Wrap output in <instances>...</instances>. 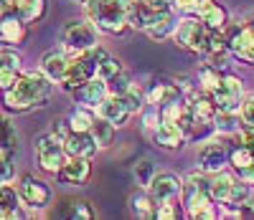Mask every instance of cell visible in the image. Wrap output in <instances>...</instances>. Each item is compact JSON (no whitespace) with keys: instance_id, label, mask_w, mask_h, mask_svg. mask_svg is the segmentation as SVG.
<instances>
[{"instance_id":"obj_26","label":"cell","mask_w":254,"mask_h":220,"mask_svg":"<svg viewBox=\"0 0 254 220\" xmlns=\"http://www.w3.org/2000/svg\"><path fill=\"white\" fill-rule=\"evenodd\" d=\"M171 28H173V15H171V10H168V8H163V10L155 13L153 23L145 28V33L150 36V38H155V41H160V38H165L168 33H171Z\"/></svg>"},{"instance_id":"obj_1","label":"cell","mask_w":254,"mask_h":220,"mask_svg":"<svg viewBox=\"0 0 254 220\" xmlns=\"http://www.w3.org/2000/svg\"><path fill=\"white\" fill-rule=\"evenodd\" d=\"M51 79L44 71L20 74L10 89L3 91V104L10 112H31L36 106H46L51 94Z\"/></svg>"},{"instance_id":"obj_15","label":"cell","mask_w":254,"mask_h":220,"mask_svg":"<svg viewBox=\"0 0 254 220\" xmlns=\"http://www.w3.org/2000/svg\"><path fill=\"white\" fill-rule=\"evenodd\" d=\"M26 20L18 13H5L0 18V41L8 43V46H18V43L26 41Z\"/></svg>"},{"instance_id":"obj_28","label":"cell","mask_w":254,"mask_h":220,"mask_svg":"<svg viewBox=\"0 0 254 220\" xmlns=\"http://www.w3.org/2000/svg\"><path fill=\"white\" fill-rule=\"evenodd\" d=\"M130 208L137 218H155V197L147 195V192H135Z\"/></svg>"},{"instance_id":"obj_35","label":"cell","mask_w":254,"mask_h":220,"mask_svg":"<svg viewBox=\"0 0 254 220\" xmlns=\"http://www.w3.org/2000/svg\"><path fill=\"white\" fill-rule=\"evenodd\" d=\"M239 127L254 129V96L242 99V104H239Z\"/></svg>"},{"instance_id":"obj_49","label":"cell","mask_w":254,"mask_h":220,"mask_svg":"<svg viewBox=\"0 0 254 220\" xmlns=\"http://www.w3.org/2000/svg\"><path fill=\"white\" fill-rule=\"evenodd\" d=\"M145 3L150 5V8H155V10H163V8H168V5H171L173 0H145Z\"/></svg>"},{"instance_id":"obj_41","label":"cell","mask_w":254,"mask_h":220,"mask_svg":"<svg viewBox=\"0 0 254 220\" xmlns=\"http://www.w3.org/2000/svg\"><path fill=\"white\" fill-rule=\"evenodd\" d=\"M201 84H203L206 91H214L221 84V74L216 69H211V66H206V69H201Z\"/></svg>"},{"instance_id":"obj_25","label":"cell","mask_w":254,"mask_h":220,"mask_svg":"<svg viewBox=\"0 0 254 220\" xmlns=\"http://www.w3.org/2000/svg\"><path fill=\"white\" fill-rule=\"evenodd\" d=\"M15 13L26 20V23H36L46 15V0H18Z\"/></svg>"},{"instance_id":"obj_32","label":"cell","mask_w":254,"mask_h":220,"mask_svg":"<svg viewBox=\"0 0 254 220\" xmlns=\"http://www.w3.org/2000/svg\"><path fill=\"white\" fill-rule=\"evenodd\" d=\"M132 175H135V180L142 187H147L153 182V177H155V162L153 160H137L135 167H132Z\"/></svg>"},{"instance_id":"obj_20","label":"cell","mask_w":254,"mask_h":220,"mask_svg":"<svg viewBox=\"0 0 254 220\" xmlns=\"http://www.w3.org/2000/svg\"><path fill=\"white\" fill-rule=\"evenodd\" d=\"M198 15L203 20V26L211 31H221L226 26V10L219 3H214V0H203L198 8Z\"/></svg>"},{"instance_id":"obj_39","label":"cell","mask_w":254,"mask_h":220,"mask_svg":"<svg viewBox=\"0 0 254 220\" xmlns=\"http://www.w3.org/2000/svg\"><path fill=\"white\" fill-rule=\"evenodd\" d=\"M130 86H132V81L127 79L122 71H120V74H115V76L107 81V89H110V94H117V96H122L127 89H130Z\"/></svg>"},{"instance_id":"obj_29","label":"cell","mask_w":254,"mask_h":220,"mask_svg":"<svg viewBox=\"0 0 254 220\" xmlns=\"http://www.w3.org/2000/svg\"><path fill=\"white\" fill-rule=\"evenodd\" d=\"M92 137H94V142L99 144V147H110L112 144V139H115V124L112 122H107V119H94V124H92Z\"/></svg>"},{"instance_id":"obj_24","label":"cell","mask_w":254,"mask_h":220,"mask_svg":"<svg viewBox=\"0 0 254 220\" xmlns=\"http://www.w3.org/2000/svg\"><path fill=\"white\" fill-rule=\"evenodd\" d=\"M18 187H10L8 182L0 185V218H18Z\"/></svg>"},{"instance_id":"obj_10","label":"cell","mask_w":254,"mask_h":220,"mask_svg":"<svg viewBox=\"0 0 254 220\" xmlns=\"http://www.w3.org/2000/svg\"><path fill=\"white\" fill-rule=\"evenodd\" d=\"M89 175H92L89 157H69L61 165V170L56 172V177L64 185H81V182L89 180Z\"/></svg>"},{"instance_id":"obj_7","label":"cell","mask_w":254,"mask_h":220,"mask_svg":"<svg viewBox=\"0 0 254 220\" xmlns=\"http://www.w3.org/2000/svg\"><path fill=\"white\" fill-rule=\"evenodd\" d=\"M18 195H20V203L26 208H33V210H41L51 203V190L44 180L33 177V175H23L18 182Z\"/></svg>"},{"instance_id":"obj_38","label":"cell","mask_w":254,"mask_h":220,"mask_svg":"<svg viewBox=\"0 0 254 220\" xmlns=\"http://www.w3.org/2000/svg\"><path fill=\"white\" fill-rule=\"evenodd\" d=\"M15 177V167H13V160H10V152L0 149V185H5Z\"/></svg>"},{"instance_id":"obj_5","label":"cell","mask_w":254,"mask_h":220,"mask_svg":"<svg viewBox=\"0 0 254 220\" xmlns=\"http://www.w3.org/2000/svg\"><path fill=\"white\" fill-rule=\"evenodd\" d=\"M94 76H97V61H94L92 51H81L69 61V69H66V76L61 79V86L66 91H74Z\"/></svg>"},{"instance_id":"obj_33","label":"cell","mask_w":254,"mask_h":220,"mask_svg":"<svg viewBox=\"0 0 254 220\" xmlns=\"http://www.w3.org/2000/svg\"><path fill=\"white\" fill-rule=\"evenodd\" d=\"M69 124H71V132H89L92 124H94V117L87 112V109H76V112L69 117Z\"/></svg>"},{"instance_id":"obj_21","label":"cell","mask_w":254,"mask_h":220,"mask_svg":"<svg viewBox=\"0 0 254 220\" xmlns=\"http://www.w3.org/2000/svg\"><path fill=\"white\" fill-rule=\"evenodd\" d=\"M231 51H234L239 58L254 63V23L244 26L234 38H231Z\"/></svg>"},{"instance_id":"obj_47","label":"cell","mask_w":254,"mask_h":220,"mask_svg":"<svg viewBox=\"0 0 254 220\" xmlns=\"http://www.w3.org/2000/svg\"><path fill=\"white\" fill-rule=\"evenodd\" d=\"M242 144L254 152V129H242Z\"/></svg>"},{"instance_id":"obj_9","label":"cell","mask_w":254,"mask_h":220,"mask_svg":"<svg viewBox=\"0 0 254 220\" xmlns=\"http://www.w3.org/2000/svg\"><path fill=\"white\" fill-rule=\"evenodd\" d=\"M229 147L221 139H208L201 149H198V165L206 172H219L224 167V162L229 160Z\"/></svg>"},{"instance_id":"obj_31","label":"cell","mask_w":254,"mask_h":220,"mask_svg":"<svg viewBox=\"0 0 254 220\" xmlns=\"http://www.w3.org/2000/svg\"><path fill=\"white\" fill-rule=\"evenodd\" d=\"M18 144V134H15V129L10 124V119L5 114H0V149H5V152H13Z\"/></svg>"},{"instance_id":"obj_19","label":"cell","mask_w":254,"mask_h":220,"mask_svg":"<svg viewBox=\"0 0 254 220\" xmlns=\"http://www.w3.org/2000/svg\"><path fill=\"white\" fill-rule=\"evenodd\" d=\"M155 142L158 147H165V149H178L183 142V129L173 122H160L155 127Z\"/></svg>"},{"instance_id":"obj_3","label":"cell","mask_w":254,"mask_h":220,"mask_svg":"<svg viewBox=\"0 0 254 220\" xmlns=\"http://www.w3.org/2000/svg\"><path fill=\"white\" fill-rule=\"evenodd\" d=\"M33 155H36V165L44 172H59L61 165L66 162V149L64 142L56 134H41L33 142Z\"/></svg>"},{"instance_id":"obj_42","label":"cell","mask_w":254,"mask_h":220,"mask_svg":"<svg viewBox=\"0 0 254 220\" xmlns=\"http://www.w3.org/2000/svg\"><path fill=\"white\" fill-rule=\"evenodd\" d=\"M216 127H219V132H234L237 129L234 112H219L216 114Z\"/></svg>"},{"instance_id":"obj_11","label":"cell","mask_w":254,"mask_h":220,"mask_svg":"<svg viewBox=\"0 0 254 220\" xmlns=\"http://www.w3.org/2000/svg\"><path fill=\"white\" fill-rule=\"evenodd\" d=\"M150 187V195L155 197L158 203H165V200H173V197L181 195V180L176 177L173 172H155L153 182L147 185Z\"/></svg>"},{"instance_id":"obj_8","label":"cell","mask_w":254,"mask_h":220,"mask_svg":"<svg viewBox=\"0 0 254 220\" xmlns=\"http://www.w3.org/2000/svg\"><path fill=\"white\" fill-rule=\"evenodd\" d=\"M242 94H244V89H242V81L237 76H221V84L211 91L219 112H239Z\"/></svg>"},{"instance_id":"obj_22","label":"cell","mask_w":254,"mask_h":220,"mask_svg":"<svg viewBox=\"0 0 254 220\" xmlns=\"http://www.w3.org/2000/svg\"><path fill=\"white\" fill-rule=\"evenodd\" d=\"M56 215H66V218H74V220H92L97 213H94V208H92L87 200L69 197V200L61 203V208L56 210Z\"/></svg>"},{"instance_id":"obj_4","label":"cell","mask_w":254,"mask_h":220,"mask_svg":"<svg viewBox=\"0 0 254 220\" xmlns=\"http://www.w3.org/2000/svg\"><path fill=\"white\" fill-rule=\"evenodd\" d=\"M211 36L214 31L203 26V20H196V18H183L178 28H176V41L181 48H188V51H196V53H203L211 43Z\"/></svg>"},{"instance_id":"obj_50","label":"cell","mask_w":254,"mask_h":220,"mask_svg":"<svg viewBox=\"0 0 254 220\" xmlns=\"http://www.w3.org/2000/svg\"><path fill=\"white\" fill-rule=\"evenodd\" d=\"M74 3H79V5H87V3H89V0H74Z\"/></svg>"},{"instance_id":"obj_27","label":"cell","mask_w":254,"mask_h":220,"mask_svg":"<svg viewBox=\"0 0 254 220\" xmlns=\"http://www.w3.org/2000/svg\"><path fill=\"white\" fill-rule=\"evenodd\" d=\"M147 101L150 104H171V101H181V91L176 89V86L171 84H155L150 94H147Z\"/></svg>"},{"instance_id":"obj_36","label":"cell","mask_w":254,"mask_h":220,"mask_svg":"<svg viewBox=\"0 0 254 220\" xmlns=\"http://www.w3.org/2000/svg\"><path fill=\"white\" fill-rule=\"evenodd\" d=\"M120 71H122V69H120V63H117L110 53L97 63V76H99V79H104V81H110V79H112L115 74H120Z\"/></svg>"},{"instance_id":"obj_6","label":"cell","mask_w":254,"mask_h":220,"mask_svg":"<svg viewBox=\"0 0 254 220\" xmlns=\"http://www.w3.org/2000/svg\"><path fill=\"white\" fill-rule=\"evenodd\" d=\"M64 43L76 53L89 51L97 46V28L87 23V20H69L64 26Z\"/></svg>"},{"instance_id":"obj_51","label":"cell","mask_w":254,"mask_h":220,"mask_svg":"<svg viewBox=\"0 0 254 220\" xmlns=\"http://www.w3.org/2000/svg\"><path fill=\"white\" fill-rule=\"evenodd\" d=\"M0 91H3V89H0Z\"/></svg>"},{"instance_id":"obj_37","label":"cell","mask_w":254,"mask_h":220,"mask_svg":"<svg viewBox=\"0 0 254 220\" xmlns=\"http://www.w3.org/2000/svg\"><path fill=\"white\" fill-rule=\"evenodd\" d=\"M252 160H254V152H252V149H247L244 144H242V147H237V149H231V152H229V162H231V165H234L237 170H242V167H247V165H249Z\"/></svg>"},{"instance_id":"obj_34","label":"cell","mask_w":254,"mask_h":220,"mask_svg":"<svg viewBox=\"0 0 254 220\" xmlns=\"http://www.w3.org/2000/svg\"><path fill=\"white\" fill-rule=\"evenodd\" d=\"M122 99H125V104H127V109H130V114H137V112H142V101H145V96H142V89L140 86H130L125 94H122Z\"/></svg>"},{"instance_id":"obj_43","label":"cell","mask_w":254,"mask_h":220,"mask_svg":"<svg viewBox=\"0 0 254 220\" xmlns=\"http://www.w3.org/2000/svg\"><path fill=\"white\" fill-rule=\"evenodd\" d=\"M69 132H71V124H69V122H61V119L54 122V127H51V134H56L61 142L69 137Z\"/></svg>"},{"instance_id":"obj_48","label":"cell","mask_w":254,"mask_h":220,"mask_svg":"<svg viewBox=\"0 0 254 220\" xmlns=\"http://www.w3.org/2000/svg\"><path fill=\"white\" fill-rule=\"evenodd\" d=\"M237 215H239V218H254V205H252V203H242V205L237 208Z\"/></svg>"},{"instance_id":"obj_16","label":"cell","mask_w":254,"mask_h":220,"mask_svg":"<svg viewBox=\"0 0 254 220\" xmlns=\"http://www.w3.org/2000/svg\"><path fill=\"white\" fill-rule=\"evenodd\" d=\"M110 94V89H107V81L104 79H89L87 84H81L79 89H74V96H76V101L79 104H87V106H94L97 109V104Z\"/></svg>"},{"instance_id":"obj_52","label":"cell","mask_w":254,"mask_h":220,"mask_svg":"<svg viewBox=\"0 0 254 220\" xmlns=\"http://www.w3.org/2000/svg\"><path fill=\"white\" fill-rule=\"evenodd\" d=\"M0 43H3V41H0Z\"/></svg>"},{"instance_id":"obj_23","label":"cell","mask_w":254,"mask_h":220,"mask_svg":"<svg viewBox=\"0 0 254 220\" xmlns=\"http://www.w3.org/2000/svg\"><path fill=\"white\" fill-rule=\"evenodd\" d=\"M155 8H150L145 3V0H130V26L145 31L147 26L153 23V18H155Z\"/></svg>"},{"instance_id":"obj_12","label":"cell","mask_w":254,"mask_h":220,"mask_svg":"<svg viewBox=\"0 0 254 220\" xmlns=\"http://www.w3.org/2000/svg\"><path fill=\"white\" fill-rule=\"evenodd\" d=\"M64 149L69 157H92L97 155L99 144L94 142L92 132H69V137L64 139Z\"/></svg>"},{"instance_id":"obj_17","label":"cell","mask_w":254,"mask_h":220,"mask_svg":"<svg viewBox=\"0 0 254 220\" xmlns=\"http://www.w3.org/2000/svg\"><path fill=\"white\" fill-rule=\"evenodd\" d=\"M69 56L64 53V51H59V48H54V51H49L44 58H41V71H44L51 81H56V84H61V79L66 76V69H69Z\"/></svg>"},{"instance_id":"obj_30","label":"cell","mask_w":254,"mask_h":220,"mask_svg":"<svg viewBox=\"0 0 254 220\" xmlns=\"http://www.w3.org/2000/svg\"><path fill=\"white\" fill-rule=\"evenodd\" d=\"M190 112H193V117H196V122H208L211 117H214V101L211 99H206V96H193L190 99Z\"/></svg>"},{"instance_id":"obj_44","label":"cell","mask_w":254,"mask_h":220,"mask_svg":"<svg viewBox=\"0 0 254 220\" xmlns=\"http://www.w3.org/2000/svg\"><path fill=\"white\" fill-rule=\"evenodd\" d=\"M155 218H165V220H171V218H176V210H173V200H165V203H160V208L155 210Z\"/></svg>"},{"instance_id":"obj_2","label":"cell","mask_w":254,"mask_h":220,"mask_svg":"<svg viewBox=\"0 0 254 220\" xmlns=\"http://www.w3.org/2000/svg\"><path fill=\"white\" fill-rule=\"evenodd\" d=\"M92 23L104 33H122L130 23V0H89Z\"/></svg>"},{"instance_id":"obj_13","label":"cell","mask_w":254,"mask_h":220,"mask_svg":"<svg viewBox=\"0 0 254 220\" xmlns=\"http://www.w3.org/2000/svg\"><path fill=\"white\" fill-rule=\"evenodd\" d=\"M97 114H99L102 119L112 122L115 127H120V124L127 122V117H130V109H127V104H125L122 96L107 94V96H104V99L97 104Z\"/></svg>"},{"instance_id":"obj_45","label":"cell","mask_w":254,"mask_h":220,"mask_svg":"<svg viewBox=\"0 0 254 220\" xmlns=\"http://www.w3.org/2000/svg\"><path fill=\"white\" fill-rule=\"evenodd\" d=\"M173 3H176L181 10H188V13H198V8H201V3H203V0H173Z\"/></svg>"},{"instance_id":"obj_14","label":"cell","mask_w":254,"mask_h":220,"mask_svg":"<svg viewBox=\"0 0 254 220\" xmlns=\"http://www.w3.org/2000/svg\"><path fill=\"white\" fill-rule=\"evenodd\" d=\"M20 76V53L15 48L0 46V89H10Z\"/></svg>"},{"instance_id":"obj_18","label":"cell","mask_w":254,"mask_h":220,"mask_svg":"<svg viewBox=\"0 0 254 220\" xmlns=\"http://www.w3.org/2000/svg\"><path fill=\"white\" fill-rule=\"evenodd\" d=\"M234 177H231L229 172L219 170L214 177L208 180V195H211V200H216V203H229V195L231 190H234Z\"/></svg>"},{"instance_id":"obj_40","label":"cell","mask_w":254,"mask_h":220,"mask_svg":"<svg viewBox=\"0 0 254 220\" xmlns=\"http://www.w3.org/2000/svg\"><path fill=\"white\" fill-rule=\"evenodd\" d=\"M247 200H249V182H234V190H231V195H229V205L239 208Z\"/></svg>"},{"instance_id":"obj_46","label":"cell","mask_w":254,"mask_h":220,"mask_svg":"<svg viewBox=\"0 0 254 220\" xmlns=\"http://www.w3.org/2000/svg\"><path fill=\"white\" fill-rule=\"evenodd\" d=\"M239 175H242V180H244V182L254 185V160H252L247 167H242V170H239Z\"/></svg>"}]
</instances>
